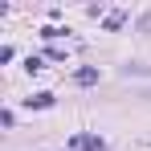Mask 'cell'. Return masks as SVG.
Masks as SVG:
<instances>
[{"label":"cell","mask_w":151,"mask_h":151,"mask_svg":"<svg viewBox=\"0 0 151 151\" xmlns=\"http://www.w3.org/2000/svg\"><path fill=\"white\" fill-rule=\"evenodd\" d=\"M70 151H106V143H102L98 135H74L70 139Z\"/></svg>","instance_id":"1"},{"label":"cell","mask_w":151,"mask_h":151,"mask_svg":"<svg viewBox=\"0 0 151 151\" xmlns=\"http://www.w3.org/2000/svg\"><path fill=\"white\" fill-rule=\"evenodd\" d=\"M53 102V94H33V98H29V106H49Z\"/></svg>","instance_id":"2"}]
</instances>
